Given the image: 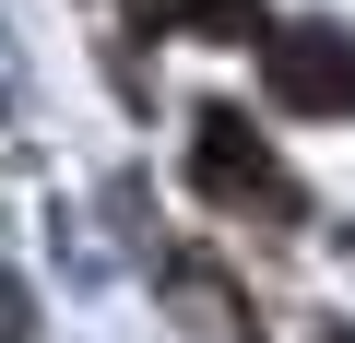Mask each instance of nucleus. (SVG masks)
I'll list each match as a JSON object with an SVG mask.
<instances>
[{"label": "nucleus", "mask_w": 355, "mask_h": 343, "mask_svg": "<svg viewBox=\"0 0 355 343\" xmlns=\"http://www.w3.org/2000/svg\"><path fill=\"white\" fill-rule=\"evenodd\" d=\"M190 190H202L214 213H261V225H296V213H308L296 166H284L237 107H202V130H190Z\"/></svg>", "instance_id": "f257e3e1"}, {"label": "nucleus", "mask_w": 355, "mask_h": 343, "mask_svg": "<svg viewBox=\"0 0 355 343\" xmlns=\"http://www.w3.org/2000/svg\"><path fill=\"white\" fill-rule=\"evenodd\" d=\"M261 83L308 118H355V24H261Z\"/></svg>", "instance_id": "f03ea898"}, {"label": "nucleus", "mask_w": 355, "mask_h": 343, "mask_svg": "<svg viewBox=\"0 0 355 343\" xmlns=\"http://www.w3.org/2000/svg\"><path fill=\"white\" fill-rule=\"evenodd\" d=\"M166 296L202 308L225 343H261V308H237V296H225V261H202V249H166Z\"/></svg>", "instance_id": "7ed1b4c3"}, {"label": "nucleus", "mask_w": 355, "mask_h": 343, "mask_svg": "<svg viewBox=\"0 0 355 343\" xmlns=\"http://www.w3.org/2000/svg\"><path fill=\"white\" fill-rule=\"evenodd\" d=\"M154 24H178V36H249L261 48L272 12H261V0H154Z\"/></svg>", "instance_id": "20e7f679"}, {"label": "nucleus", "mask_w": 355, "mask_h": 343, "mask_svg": "<svg viewBox=\"0 0 355 343\" xmlns=\"http://www.w3.org/2000/svg\"><path fill=\"white\" fill-rule=\"evenodd\" d=\"M331 343H355V331H331Z\"/></svg>", "instance_id": "39448f33"}, {"label": "nucleus", "mask_w": 355, "mask_h": 343, "mask_svg": "<svg viewBox=\"0 0 355 343\" xmlns=\"http://www.w3.org/2000/svg\"><path fill=\"white\" fill-rule=\"evenodd\" d=\"M343 237H355V225H343Z\"/></svg>", "instance_id": "423d86ee"}]
</instances>
